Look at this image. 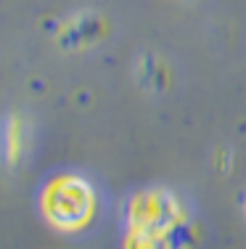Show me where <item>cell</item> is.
Segmentation results:
<instances>
[{
    "label": "cell",
    "mask_w": 246,
    "mask_h": 249,
    "mask_svg": "<svg viewBox=\"0 0 246 249\" xmlns=\"http://www.w3.org/2000/svg\"><path fill=\"white\" fill-rule=\"evenodd\" d=\"M24 127H21L19 117H11L8 127H5V159L11 164H16V159L21 157V149H24Z\"/></svg>",
    "instance_id": "7a4b0ae2"
},
{
    "label": "cell",
    "mask_w": 246,
    "mask_h": 249,
    "mask_svg": "<svg viewBox=\"0 0 246 249\" xmlns=\"http://www.w3.org/2000/svg\"><path fill=\"white\" fill-rule=\"evenodd\" d=\"M93 196L90 186L77 175H61L48 183L43 194V212L56 228L61 231H74L82 228L93 217Z\"/></svg>",
    "instance_id": "6da1fadb"
}]
</instances>
